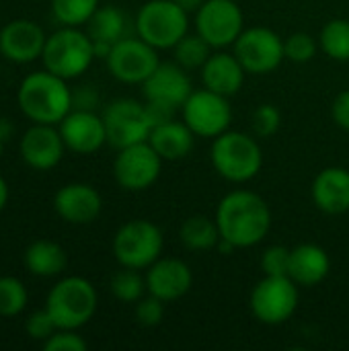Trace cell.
I'll return each instance as SVG.
<instances>
[{"label": "cell", "mask_w": 349, "mask_h": 351, "mask_svg": "<svg viewBox=\"0 0 349 351\" xmlns=\"http://www.w3.org/2000/svg\"><path fill=\"white\" fill-rule=\"evenodd\" d=\"M179 241L187 251L204 253V251L218 247L220 230H218L216 220H212L204 214H195V216H189L187 220H183V224L179 228Z\"/></svg>", "instance_id": "obj_26"}, {"label": "cell", "mask_w": 349, "mask_h": 351, "mask_svg": "<svg viewBox=\"0 0 349 351\" xmlns=\"http://www.w3.org/2000/svg\"><path fill=\"white\" fill-rule=\"evenodd\" d=\"M111 294L119 300V302H125V304H134L138 302L144 292H146V278L140 276V269H130V267H123L121 271H117L113 278H111Z\"/></svg>", "instance_id": "obj_31"}, {"label": "cell", "mask_w": 349, "mask_h": 351, "mask_svg": "<svg viewBox=\"0 0 349 351\" xmlns=\"http://www.w3.org/2000/svg\"><path fill=\"white\" fill-rule=\"evenodd\" d=\"M107 130V144L113 148H125L138 142H146L154 128V119L146 103L136 99H117L103 111Z\"/></svg>", "instance_id": "obj_10"}, {"label": "cell", "mask_w": 349, "mask_h": 351, "mask_svg": "<svg viewBox=\"0 0 349 351\" xmlns=\"http://www.w3.org/2000/svg\"><path fill=\"white\" fill-rule=\"evenodd\" d=\"M313 204L329 216L349 212V171L344 167H327L317 173L311 185Z\"/></svg>", "instance_id": "obj_21"}, {"label": "cell", "mask_w": 349, "mask_h": 351, "mask_svg": "<svg viewBox=\"0 0 349 351\" xmlns=\"http://www.w3.org/2000/svg\"><path fill=\"white\" fill-rule=\"evenodd\" d=\"M136 35L156 49H173L189 33V12L175 0H148L136 14Z\"/></svg>", "instance_id": "obj_6"}, {"label": "cell", "mask_w": 349, "mask_h": 351, "mask_svg": "<svg viewBox=\"0 0 349 351\" xmlns=\"http://www.w3.org/2000/svg\"><path fill=\"white\" fill-rule=\"evenodd\" d=\"M41 60L43 68L56 76L64 80L78 78L91 68L95 60L93 39L78 27H62L47 37Z\"/></svg>", "instance_id": "obj_5"}, {"label": "cell", "mask_w": 349, "mask_h": 351, "mask_svg": "<svg viewBox=\"0 0 349 351\" xmlns=\"http://www.w3.org/2000/svg\"><path fill=\"white\" fill-rule=\"evenodd\" d=\"M142 93L154 123H158L171 119L173 113L183 107V103L193 93V86L183 66L177 62H160L142 84Z\"/></svg>", "instance_id": "obj_7"}, {"label": "cell", "mask_w": 349, "mask_h": 351, "mask_svg": "<svg viewBox=\"0 0 349 351\" xmlns=\"http://www.w3.org/2000/svg\"><path fill=\"white\" fill-rule=\"evenodd\" d=\"M331 274V257L329 253L315 245V243H302L292 249L290 255V278L304 288L319 286L327 280Z\"/></svg>", "instance_id": "obj_23"}, {"label": "cell", "mask_w": 349, "mask_h": 351, "mask_svg": "<svg viewBox=\"0 0 349 351\" xmlns=\"http://www.w3.org/2000/svg\"><path fill=\"white\" fill-rule=\"evenodd\" d=\"M185 12H189V14H195L197 10H200V6L206 2V0H175Z\"/></svg>", "instance_id": "obj_41"}, {"label": "cell", "mask_w": 349, "mask_h": 351, "mask_svg": "<svg viewBox=\"0 0 349 351\" xmlns=\"http://www.w3.org/2000/svg\"><path fill=\"white\" fill-rule=\"evenodd\" d=\"M245 31V14L237 0H206L195 12V33L214 49L234 45Z\"/></svg>", "instance_id": "obj_15"}, {"label": "cell", "mask_w": 349, "mask_h": 351, "mask_svg": "<svg viewBox=\"0 0 349 351\" xmlns=\"http://www.w3.org/2000/svg\"><path fill=\"white\" fill-rule=\"evenodd\" d=\"M58 125L66 148L76 154H95L107 144L103 115L93 109H72Z\"/></svg>", "instance_id": "obj_16"}, {"label": "cell", "mask_w": 349, "mask_h": 351, "mask_svg": "<svg viewBox=\"0 0 349 351\" xmlns=\"http://www.w3.org/2000/svg\"><path fill=\"white\" fill-rule=\"evenodd\" d=\"M25 331L35 341H47L58 331V325L51 319V315L47 313V308H41V311H35L27 317Z\"/></svg>", "instance_id": "obj_37"}, {"label": "cell", "mask_w": 349, "mask_h": 351, "mask_svg": "<svg viewBox=\"0 0 349 351\" xmlns=\"http://www.w3.org/2000/svg\"><path fill=\"white\" fill-rule=\"evenodd\" d=\"M97 290L95 286L80 276H70L60 280L47 294L45 308L56 321L58 329L84 327L97 313Z\"/></svg>", "instance_id": "obj_4"}, {"label": "cell", "mask_w": 349, "mask_h": 351, "mask_svg": "<svg viewBox=\"0 0 349 351\" xmlns=\"http://www.w3.org/2000/svg\"><path fill=\"white\" fill-rule=\"evenodd\" d=\"M53 210L64 222L84 226L99 218L103 210V197L88 183H68L56 191Z\"/></svg>", "instance_id": "obj_20"}, {"label": "cell", "mask_w": 349, "mask_h": 351, "mask_svg": "<svg viewBox=\"0 0 349 351\" xmlns=\"http://www.w3.org/2000/svg\"><path fill=\"white\" fill-rule=\"evenodd\" d=\"M165 304L160 298L148 294L136 302V321L142 327H158L165 319Z\"/></svg>", "instance_id": "obj_36"}, {"label": "cell", "mask_w": 349, "mask_h": 351, "mask_svg": "<svg viewBox=\"0 0 349 351\" xmlns=\"http://www.w3.org/2000/svg\"><path fill=\"white\" fill-rule=\"evenodd\" d=\"M2 152H4V138L0 136V158H2Z\"/></svg>", "instance_id": "obj_43"}, {"label": "cell", "mask_w": 349, "mask_h": 351, "mask_svg": "<svg viewBox=\"0 0 349 351\" xmlns=\"http://www.w3.org/2000/svg\"><path fill=\"white\" fill-rule=\"evenodd\" d=\"M29 300L27 288L19 278H0V317H16L25 311Z\"/></svg>", "instance_id": "obj_32"}, {"label": "cell", "mask_w": 349, "mask_h": 351, "mask_svg": "<svg viewBox=\"0 0 349 351\" xmlns=\"http://www.w3.org/2000/svg\"><path fill=\"white\" fill-rule=\"evenodd\" d=\"M21 158L35 171H49L60 165L66 144L60 128L49 123H33L21 138Z\"/></svg>", "instance_id": "obj_17"}, {"label": "cell", "mask_w": 349, "mask_h": 351, "mask_svg": "<svg viewBox=\"0 0 349 351\" xmlns=\"http://www.w3.org/2000/svg\"><path fill=\"white\" fill-rule=\"evenodd\" d=\"M6 204H8V185H6V181L0 177V212L4 210Z\"/></svg>", "instance_id": "obj_42"}, {"label": "cell", "mask_w": 349, "mask_h": 351, "mask_svg": "<svg viewBox=\"0 0 349 351\" xmlns=\"http://www.w3.org/2000/svg\"><path fill=\"white\" fill-rule=\"evenodd\" d=\"M23 263L29 274L37 278H56L68 265L66 251L53 241H35L25 249Z\"/></svg>", "instance_id": "obj_25"}, {"label": "cell", "mask_w": 349, "mask_h": 351, "mask_svg": "<svg viewBox=\"0 0 349 351\" xmlns=\"http://www.w3.org/2000/svg\"><path fill=\"white\" fill-rule=\"evenodd\" d=\"M163 162L165 160L148 140L138 142L117 150L113 160V177L125 191H146L158 181Z\"/></svg>", "instance_id": "obj_14"}, {"label": "cell", "mask_w": 349, "mask_h": 351, "mask_svg": "<svg viewBox=\"0 0 349 351\" xmlns=\"http://www.w3.org/2000/svg\"><path fill=\"white\" fill-rule=\"evenodd\" d=\"M232 53L239 58L247 74L263 76L280 68L286 60L284 39L267 27L245 29L232 45Z\"/></svg>", "instance_id": "obj_12"}, {"label": "cell", "mask_w": 349, "mask_h": 351, "mask_svg": "<svg viewBox=\"0 0 349 351\" xmlns=\"http://www.w3.org/2000/svg\"><path fill=\"white\" fill-rule=\"evenodd\" d=\"M298 284L290 276H263L249 296L253 317L269 327L284 325L298 308Z\"/></svg>", "instance_id": "obj_9"}, {"label": "cell", "mask_w": 349, "mask_h": 351, "mask_svg": "<svg viewBox=\"0 0 349 351\" xmlns=\"http://www.w3.org/2000/svg\"><path fill=\"white\" fill-rule=\"evenodd\" d=\"M290 255L292 249L284 245H272L261 253V271L263 276H288L290 274Z\"/></svg>", "instance_id": "obj_35"}, {"label": "cell", "mask_w": 349, "mask_h": 351, "mask_svg": "<svg viewBox=\"0 0 349 351\" xmlns=\"http://www.w3.org/2000/svg\"><path fill=\"white\" fill-rule=\"evenodd\" d=\"M183 121L200 138H218L232 123V105L230 97L218 95L210 88H200L189 95L181 107Z\"/></svg>", "instance_id": "obj_11"}, {"label": "cell", "mask_w": 349, "mask_h": 351, "mask_svg": "<svg viewBox=\"0 0 349 351\" xmlns=\"http://www.w3.org/2000/svg\"><path fill=\"white\" fill-rule=\"evenodd\" d=\"M45 41L43 27L29 19L10 21L0 29V53L16 64H29L41 58Z\"/></svg>", "instance_id": "obj_19"}, {"label": "cell", "mask_w": 349, "mask_h": 351, "mask_svg": "<svg viewBox=\"0 0 349 351\" xmlns=\"http://www.w3.org/2000/svg\"><path fill=\"white\" fill-rule=\"evenodd\" d=\"M245 76L247 70L243 68L239 58L224 49H214L208 62L202 66L204 86L224 97H234L243 88Z\"/></svg>", "instance_id": "obj_22"}, {"label": "cell", "mask_w": 349, "mask_h": 351, "mask_svg": "<svg viewBox=\"0 0 349 351\" xmlns=\"http://www.w3.org/2000/svg\"><path fill=\"white\" fill-rule=\"evenodd\" d=\"M16 103L27 119L49 125H58L74 107L68 80L49 70L27 74L19 84Z\"/></svg>", "instance_id": "obj_2"}, {"label": "cell", "mask_w": 349, "mask_h": 351, "mask_svg": "<svg viewBox=\"0 0 349 351\" xmlns=\"http://www.w3.org/2000/svg\"><path fill=\"white\" fill-rule=\"evenodd\" d=\"M214 171L230 183L253 181L263 167V152L255 138L245 132L226 130L214 138L210 148Z\"/></svg>", "instance_id": "obj_3"}, {"label": "cell", "mask_w": 349, "mask_h": 351, "mask_svg": "<svg viewBox=\"0 0 349 351\" xmlns=\"http://www.w3.org/2000/svg\"><path fill=\"white\" fill-rule=\"evenodd\" d=\"M86 341L74 329H58L47 341H43L45 351H86Z\"/></svg>", "instance_id": "obj_38"}, {"label": "cell", "mask_w": 349, "mask_h": 351, "mask_svg": "<svg viewBox=\"0 0 349 351\" xmlns=\"http://www.w3.org/2000/svg\"><path fill=\"white\" fill-rule=\"evenodd\" d=\"M111 247H113V257L121 267L148 269L156 259L163 257L165 237L154 222L136 218L119 226Z\"/></svg>", "instance_id": "obj_8"}, {"label": "cell", "mask_w": 349, "mask_h": 351, "mask_svg": "<svg viewBox=\"0 0 349 351\" xmlns=\"http://www.w3.org/2000/svg\"><path fill=\"white\" fill-rule=\"evenodd\" d=\"M251 125H253V134L257 138H272L282 128V111L274 103L259 105L253 113Z\"/></svg>", "instance_id": "obj_34"}, {"label": "cell", "mask_w": 349, "mask_h": 351, "mask_svg": "<svg viewBox=\"0 0 349 351\" xmlns=\"http://www.w3.org/2000/svg\"><path fill=\"white\" fill-rule=\"evenodd\" d=\"M99 0H51V12L62 27H80L91 21Z\"/></svg>", "instance_id": "obj_30"}, {"label": "cell", "mask_w": 349, "mask_h": 351, "mask_svg": "<svg viewBox=\"0 0 349 351\" xmlns=\"http://www.w3.org/2000/svg\"><path fill=\"white\" fill-rule=\"evenodd\" d=\"M214 220L220 239L234 249H249L267 237L272 228V210L259 193L234 189L220 199Z\"/></svg>", "instance_id": "obj_1"}, {"label": "cell", "mask_w": 349, "mask_h": 351, "mask_svg": "<svg viewBox=\"0 0 349 351\" xmlns=\"http://www.w3.org/2000/svg\"><path fill=\"white\" fill-rule=\"evenodd\" d=\"M319 49V39H315L311 33L298 31L292 33L284 39V51H286V60L294 62V64H306L315 58Z\"/></svg>", "instance_id": "obj_33"}, {"label": "cell", "mask_w": 349, "mask_h": 351, "mask_svg": "<svg viewBox=\"0 0 349 351\" xmlns=\"http://www.w3.org/2000/svg\"><path fill=\"white\" fill-rule=\"evenodd\" d=\"M195 138L197 136L189 130V125L185 121H175L171 117V119L154 123L148 142L160 154L163 160L175 162V160H183L185 156L191 154Z\"/></svg>", "instance_id": "obj_24"}, {"label": "cell", "mask_w": 349, "mask_h": 351, "mask_svg": "<svg viewBox=\"0 0 349 351\" xmlns=\"http://www.w3.org/2000/svg\"><path fill=\"white\" fill-rule=\"evenodd\" d=\"M125 31H128L125 14L117 6H99L95 14L91 16V21L86 23L88 37L93 41L109 43V45L123 39L128 35Z\"/></svg>", "instance_id": "obj_27"}, {"label": "cell", "mask_w": 349, "mask_h": 351, "mask_svg": "<svg viewBox=\"0 0 349 351\" xmlns=\"http://www.w3.org/2000/svg\"><path fill=\"white\" fill-rule=\"evenodd\" d=\"M146 290L148 294L160 298L163 302H175L183 298L193 286L191 267L177 257H160L146 269Z\"/></svg>", "instance_id": "obj_18"}, {"label": "cell", "mask_w": 349, "mask_h": 351, "mask_svg": "<svg viewBox=\"0 0 349 351\" xmlns=\"http://www.w3.org/2000/svg\"><path fill=\"white\" fill-rule=\"evenodd\" d=\"M214 47L200 35H185L175 47H173V56L175 62L179 66H183L185 70H202V66L208 62V58L212 56Z\"/></svg>", "instance_id": "obj_29"}, {"label": "cell", "mask_w": 349, "mask_h": 351, "mask_svg": "<svg viewBox=\"0 0 349 351\" xmlns=\"http://www.w3.org/2000/svg\"><path fill=\"white\" fill-rule=\"evenodd\" d=\"M99 97L91 86H82L76 93H72V109H93L97 105Z\"/></svg>", "instance_id": "obj_40"}, {"label": "cell", "mask_w": 349, "mask_h": 351, "mask_svg": "<svg viewBox=\"0 0 349 351\" xmlns=\"http://www.w3.org/2000/svg\"><path fill=\"white\" fill-rule=\"evenodd\" d=\"M319 47L335 62H349V21L331 19L319 33Z\"/></svg>", "instance_id": "obj_28"}, {"label": "cell", "mask_w": 349, "mask_h": 351, "mask_svg": "<svg viewBox=\"0 0 349 351\" xmlns=\"http://www.w3.org/2000/svg\"><path fill=\"white\" fill-rule=\"evenodd\" d=\"M105 62L111 76L123 84H144L146 78L160 64L158 49L138 35H125L123 39L113 43Z\"/></svg>", "instance_id": "obj_13"}, {"label": "cell", "mask_w": 349, "mask_h": 351, "mask_svg": "<svg viewBox=\"0 0 349 351\" xmlns=\"http://www.w3.org/2000/svg\"><path fill=\"white\" fill-rule=\"evenodd\" d=\"M331 117L341 130L349 132V88L341 90L335 97V101L331 105Z\"/></svg>", "instance_id": "obj_39"}]
</instances>
